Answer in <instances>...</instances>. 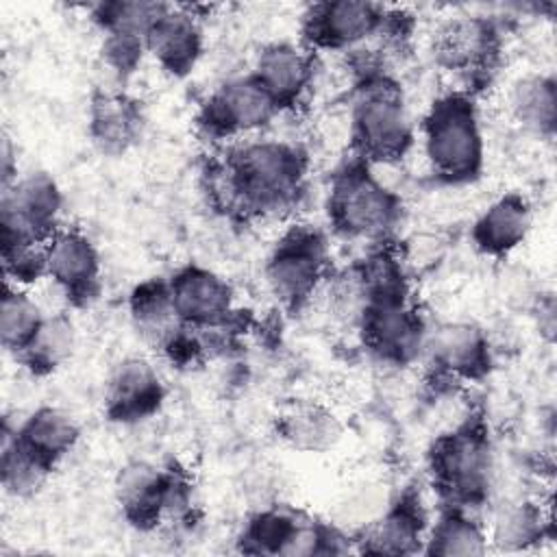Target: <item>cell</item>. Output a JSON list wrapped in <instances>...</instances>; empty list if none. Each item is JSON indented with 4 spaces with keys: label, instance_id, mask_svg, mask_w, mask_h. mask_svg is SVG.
I'll return each instance as SVG.
<instances>
[{
    "label": "cell",
    "instance_id": "f546056e",
    "mask_svg": "<svg viewBox=\"0 0 557 557\" xmlns=\"http://www.w3.org/2000/svg\"><path fill=\"white\" fill-rule=\"evenodd\" d=\"M50 472L48 466L26 453L9 433H4L2 446V483L9 494L26 496L33 494Z\"/></svg>",
    "mask_w": 557,
    "mask_h": 557
},
{
    "label": "cell",
    "instance_id": "9a60e30c",
    "mask_svg": "<svg viewBox=\"0 0 557 557\" xmlns=\"http://www.w3.org/2000/svg\"><path fill=\"white\" fill-rule=\"evenodd\" d=\"M104 400L111 420L135 422L159 409L163 387L154 368L146 359L128 357L113 370Z\"/></svg>",
    "mask_w": 557,
    "mask_h": 557
},
{
    "label": "cell",
    "instance_id": "4316f807",
    "mask_svg": "<svg viewBox=\"0 0 557 557\" xmlns=\"http://www.w3.org/2000/svg\"><path fill=\"white\" fill-rule=\"evenodd\" d=\"M41 322L44 315L39 307L26 294L11 289L7 283L0 305V337L4 348L22 355L37 335Z\"/></svg>",
    "mask_w": 557,
    "mask_h": 557
},
{
    "label": "cell",
    "instance_id": "7c38bea8",
    "mask_svg": "<svg viewBox=\"0 0 557 557\" xmlns=\"http://www.w3.org/2000/svg\"><path fill=\"white\" fill-rule=\"evenodd\" d=\"M170 296L178 322L187 329L209 331L226 324L233 313L231 287L213 272L187 265L172 276Z\"/></svg>",
    "mask_w": 557,
    "mask_h": 557
},
{
    "label": "cell",
    "instance_id": "277c9868",
    "mask_svg": "<svg viewBox=\"0 0 557 557\" xmlns=\"http://www.w3.org/2000/svg\"><path fill=\"white\" fill-rule=\"evenodd\" d=\"M352 141L368 163H392L411 146V124L403 96L385 78H370L352 109Z\"/></svg>",
    "mask_w": 557,
    "mask_h": 557
},
{
    "label": "cell",
    "instance_id": "cb8c5ba5",
    "mask_svg": "<svg viewBox=\"0 0 557 557\" xmlns=\"http://www.w3.org/2000/svg\"><path fill=\"white\" fill-rule=\"evenodd\" d=\"M131 315L141 337L161 350L183 329L172 307L170 285L163 281L141 283L133 292Z\"/></svg>",
    "mask_w": 557,
    "mask_h": 557
},
{
    "label": "cell",
    "instance_id": "2e32d148",
    "mask_svg": "<svg viewBox=\"0 0 557 557\" xmlns=\"http://www.w3.org/2000/svg\"><path fill=\"white\" fill-rule=\"evenodd\" d=\"M255 78L265 87L278 109L292 107L313 81V54L289 41L270 44L257 57Z\"/></svg>",
    "mask_w": 557,
    "mask_h": 557
},
{
    "label": "cell",
    "instance_id": "44dd1931",
    "mask_svg": "<svg viewBox=\"0 0 557 557\" xmlns=\"http://www.w3.org/2000/svg\"><path fill=\"white\" fill-rule=\"evenodd\" d=\"M424 531V513L420 498L405 494L394 507H389L379 520L372 522L363 537V550L403 555L418 550V542Z\"/></svg>",
    "mask_w": 557,
    "mask_h": 557
},
{
    "label": "cell",
    "instance_id": "1f68e13d",
    "mask_svg": "<svg viewBox=\"0 0 557 557\" xmlns=\"http://www.w3.org/2000/svg\"><path fill=\"white\" fill-rule=\"evenodd\" d=\"M144 50H146V41L137 35H126V33H107L102 44L104 61L120 76L131 74L135 70Z\"/></svg>",
    "mask_w": 557,
    "mask_h": 557
},
{
    "label": "cell",
    "instance_id": "603a6c76",
    "mask_svg": "<svg viewBox=\"0 0 557 557\" xmlns=\"http://www.w3.org/2000/svg\"><path fill=\"white\" fill-rule=\"evenodd\" d=\"M278 435L305 453H324L342 437L337 418L318 403H294L278 418Z\"/></svg>",
    "mask_w": 557,
    "mask_h": 557
},
{
    "label": "cell",
    "instance_id": "9c48e42d",
    "mask_svg": "<svg viewBox=\"0 0 557 557\" xmlns=\"http://www.w3.org/2000/svg\"><path fill=\"white\" fill-rule=\"evenodd\" d=\"M278 111L265 87L252 76L224 83L202 107L200 126L213 137H231L265 126Z\"/></svg>",
    "mask_w": 557,
    "mask_h": 557
},
{
    "label": "cell",
    "instance_id": "d4e9b609",
    "mask_svg": "<svg viewBox=\"0 0 557 557\" xmlns=\"http://www.w3.org/2000/svg\"><path fill=\"white\" fill-rule=\"evenodd\" d=\"M511 113L520 126L535 135L553 137L557 120V85L553 76L531 74L511 89Z\"/></svg>",
    "mask_w": 557,
    "mask_h": 557
},
{
    "label": "cell",
    "instance_id": "ffe728a7",
    "mask_svg": "<svg viewBox=\"0 0 557 557\" xmlns=\"http://www.w3.org/2000/svg\"><path fill=\"white\" fill-rule=\"evenodd\" d=\"M13 440L52 470V466L76 444L78 426L65 411L44 407L15 431Z\"/></svg>",
    "mask_w": 557,
    "mask_h": 557
},
{
    "label": "cell",
    "instance_id": "3957f363",
    "mask_svg": "<svg viewBox=\"0 0 557 557\" xmlns=\"http://www.w3.org/2000/svg\"><path fill=\"white\" fill-rule=\"evenodd\" d=\"M329 218L346 237L383 239L400 218V200L368 172V163H352L333 178Z\"/></svg>",
    "mask_w": 557,
    "mask_h": 557
},
{
    "label": "cell",
    "instance_id": "e0dca14e",
    "mask_svg": "<svg viewBox=\"0 0 557 557\" xmlns=\"http://www.w3.org/2000/svg\"><path fill=\"white\" fill-rule=\"evenodd\" d=\"M141 124V107L128 94L104 89L91 98L89 135L102 152L120 154L128 150L139 139Z\"/></svg>",
    "mask_w": 557,
    "mask_h": 557
},
{
    "label": "cell",
    "instance_id": "7402d4cb",
    "mask_svg": "<svg viewBox=\"0 0 557 557\" xmlns=\"http://www.w3.org/2000/svg\"><path fill=\"white\" fill-rule=\"evenodd\" d=\"M485 335L472 324H446L433 342L435 361L453 376L479 379L490 368Z\"/></svg>",
    "mask_w": 557,
    "mask_h": 557
},
{
    "label": "cell",
    "instance_id": "83f0119b",
    "mask_svg": "<svg viewBox=\"0 0 557 557\" xmlns=\"http://www.w3.org/2000/svg\"><path fill=\"white\" fill-rule=\"evenodd\" d=\"M431 555H481L485 553V535L481 527L468 518L461 507L446 511L426 540Z\"/></svg>",
    "mask_w": 557,
    "mask_h": 557
},
{
    "label": "cell",
    "instance_id": "ba28073f",
    "mask_svg": "<svg viewBox=\"0 0 557 557\" xmlns=\"http://www.w3.org/2000/svg\"><path fill=\"white\" fill-rule=\"evenodd\" d=\"M363 344L383 361L403 366L411 361L424 337L420 315L403 296H385L370 300L359 318Z\"/></svg>",
    "mask_w": 557,
    "mask_h": 557
},
{
    "label": "cell",
    "instance_id": "30bf717a",
    "mask_svg": "<svg viewBox=\"0 0 557 557\" xmlns=\"http://www.w3.org/2000/svg\"><path fill=\"white\" fill-rule=\"evenodd\" d=\"M117 498L126 518L137 527H154L165 513L185 507L187 487L174 470H159L137 461L122 470L117 481Z\"/></svg>",
    "mask_w": 557,
    "mask_h": 557
},
{
    "label": "cell",
    "instance_id": "8fae6325",
    "mask_svg": "<svg viewBox=\"0 0 557 557\" xmlns=\"http://www.w3.org/2000/svg\"><path fill=\"white\" fill-rule=\"evenodd\" d=\"M385 9L372 2H320L309 7L302 17L305 39L315 48H350L374 33L385 24Z\"/></svg>",
    "mask_w": 557,
    "mask_h": 557
},
{
    "label": "cell",
    "instance_id": "7a4b0ae2",
    "mask_svg": "<svg viewBox=\"0 0 557 557\" xmlns=\"http://www.w3.org/2000/svg\"><path fill=\"white\" fill-rule=\"evenodd\" d=\"M424 150L433 172L448 183H466L479 176L483 137L468 96L448 94L431 107L424 120Z\"/></svg>",
    "mask_w": 557,
    "mask_h": 557
},
{
    "label": "cell",
    "instance_id": "4fadbf2b",
    "mask_svg": "<svg viewBox=\"0 0 557 557\" xmlns=\"http://www.w3.org/2000/svg\"><path fill=\"white\" fill-rule=\"evenodd\" d=\"M500 37L494 22L470 15L446 22L435 37V57L450 72L481 76L498 59Z\"/></svg>",
    "mask_w": 557,
    "mask_h": 557
},
{
    "label": "cell",
    "instance_id": "484cf974",
    "mask_svg": "<svg viewBox=\"0 0 557 557\" xmlns=\"http://www.w3.org/2000/svg\"><path fill=\"white\" fill-rule=\"evenodd\" d=\"M74 348V326L65 315L44 318L37 335L20 355L33 372H50L59 368Z\"/></svg>",
    "mask_w": 557,
    "mask_h": 557
},
{
    "label": "cell",
    "instance_id": "6da1fadb",
    "mask_svg": "<svg viewBox=\"0 0 557 557\" xmlns=\"http://www.w3.org/2000/svg\"><path fill=\"white\" fill-rule=\"evenodd\" d=\"M211 194L224 209L276 213L296 202L305 178V154L283 141H250L218 165Z\"/></svg>",
    "mask_w": 557,
    "mask_h": 557
},
{
    "label": "cell",
    "instance_id": "f1b7e54d",
    "mask_svg": "<svg viewBox=\"0 0 557 557\" xmlns=\"http://www.w3.org/2000/svg\"><path fill=\"white\" fill-rule=\"evenodd\" d=\"M168 4L161 2H104L96 7L94 20L104 33L137 35L146 41L152 24L165 13Z\"/></svg>",
    "mask_w": 557,
    "mask_h": 557
},
{
    "label": "cell",
    "instance_id": "ac0fdd59",
    "mask_svg": "<svg viewBox=\"0 0 557 557\" xmlns=\"http://www.w3.org/2000/svg\"><path fill=\"white\" fill-rule=\"evenodd\" d=\"M146 50L170 74H187L202 50V35L196 17L185 9L168 7L148 30Z\"/></svg>",
    "mask_w": 557,
    "mask_h": 557
},
{
    "label": "cell",
    "instance_id": "5b68a950",
    "mask_svg": "<svg viewBox=\"0 0 557 557\" xmlns=\"http://www.w3.org/2000/svg\"><path fill=\"white\" fill-rule=\"evenodd\" d=\"M431 472L437 490L455 507L485 498L492 476L490 440L476 424H463L440 437L431 450Z\"/></svg>",
    "mask_w": 557,
    "mask_h": 557
},
{
    "label": "cell",
    "instance_id": "8992f818",
    "mask_svg": "<svg viewBox=\"0 0 557 557\" xmlns=\"http://www.w3.org/2000/svg\"><path fill=\"white\" fill-rule=\"evenodd\" d=\"M326 244L313 228H292L274 248L265 265L272 294L289 309L302 307L326 274Z\"/></svg>",
    "mask_w": 557,
    "mask_h": 557
},
{
    "label": "cell",
    "instance_id": "d6986e66",
    "mask_svg": "<svg viewBox=\"0 0 557 557\" xmlns=\"http://www.w3.org/2000/svg\"><path fill=\"white\" fill-rule=\"evenodd\" d=\"M531 228V207L520 194H507L485 209L472 226V242L492 257L518 248Z\"/></svg>",
    "mask_w": 557,
    "mask_h": 557
},
{
    "label": "cell",
    "instance_id": "5bb4252c",
    "mask_svg": "<svg viewBox=\"0 0 557 557\" xmlns=\"http://www.w3.org/2000/svg\"><path fill=\"white\" fill-rule=\"evenodd\" d=\"M98 255L74 228H57L46 242V274L74 302H87L98 287Z\"/></svg>",
    "mask_w": 557,
    "mask_h": 557
},
{
    "label": "cell",
    "instance_id": "4dcf8cb0",
    "mask_svg": "<svg viewBox=\"0 0 557 557\" xmlns=\"http://www.w3.org/2000/svg\"><path fill=\"white\" fill-rule=\"evenodd\" d=\"M542 511L529 503H522L498 518L494 537L500 546H524L542 537Z\"/></svg>",
    "mask_w": 557,
    "mask_h": 557
},
{
    "label": "cell",
    "instance_id": "52a82bcc",
    "mask_svg": "<svg viewBox=\"0 0 557 557\" xmlns=\"http://www.w3.org/2000/svg\"><path fill=\"white\" fill-rule=\"evenodd\" d=\"M59 207L61 194L48 174L37 172L15 178L2 189V248L46 244L57 231Z\"/></svg>",
    "mask_w": 557,
    "mask_h": 557
}]
</instances>
